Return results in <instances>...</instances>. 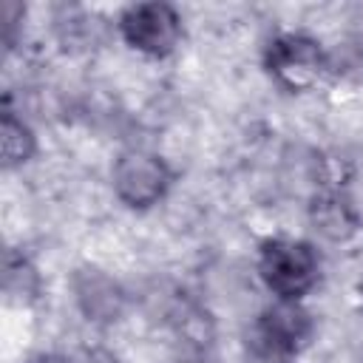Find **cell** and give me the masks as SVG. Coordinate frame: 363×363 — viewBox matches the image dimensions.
<instances>
[{
  "label": "cell",
  "mask_w": 363,
  "mask_h": 363,
  "mask_svg": "<svg viewBox=\"0 0 363 363\" xmlns=\"http://www.w3.org/2000/svg\"><path fill=\"white\" fill-rule=\"evenodd\" d=\"M40 153V136L34 125L14 111L9 102H3L0 111V164L6 173L28 167Z\"/></svg>",
  "instance_id": "cell-8"
},
{
  "label": "cell",
  "mask_w": 363,
  "mask_h": 363,
  "mask_svg": "<svg viewBox=\"0 0 363 363\" xmlns=\"http://www.w3.org/2000/svg\"><path fill=\"white\" fill-rule=\"evenodd\" d=\"M179 335L190 346H207L213 340V320H210V315L204 309H199V306L187 309L182 315V320H179Z\"/></svg>",
  "instance_id": "cell-10"
},
{
  "label": "cell",
  "mask_w": 363,
  "mask_h": 363,
  "mask_svg": "<svg viewBox=\"0 0 363 363\" xmlns=\"http://www.w3.org/2000/svg\"><path fill=\"white\" fill-rule=\"evenodd\" d=\"M264 74L275 88L289 96L318 91L332 74V57L326 45L309 31H278L261 51Z\"/></svg>",
  "instance_id": "cell-2"
},
{
  "label": "cell",
  "mask_w": 363,
  "mask_h": 363,
  "mask_svg": "<svg viewBox=\"0 0 363 363\" xmlns=\"http://www.w3.org/2000/svg\"><path fill=\"white\" fill-rule=\"evenodd\" d=\"M26 363H71V357L62 354V352H37Z\"/></svg>",
  "instance_id": "cell-12"
},
{
  "label": "cell",
  "mask_w": 363,
  "mask_h": 363,
  "mask_svg": "<svg viewBox=\"0 0 363 363\" xmlns=\"http://www.w3.org/2000/svg\"><path fill=\"white\" fill-rule=\"evenodd\" d=\"M354 295H357V303H360V309H363V275H360V281L354 284Z\"/></svg>",
  "instance_id": "cell-13"
},
{
  "label": "cell",
  "mask_w": 363,
  "mask_h": 363,
  "mask_svg": "<svg viewBox=\"0 0 363 363\" xmlns=\"http://www.w3.org/2000/svg\"><path fill=\"white\" fill-rule=\"evenodd\" d=\"M315 332H318L315 315L303 301L269 298V303L252 320L250 343L255 354H261L264 360L292 363L312 346Z\"/></svg>",
  "instance_id": "cell-5"
},
{
  "label": "cell",
  "mask_w": 363,
  "mask_h": 363,
  "mask_svg": "<svg viewBox=\"0 0 363 363\" xmlns=\"http://www.w3.org/2000/svg\"><path fill=\"white\" fill-rule=\"evenodd\" d=\"M3 292L14 303H34L43 292V278L26 252L9 250L3 258Z\"/></svg>",
  "instance_id": "cell-9"
},
{
  "label": "cell",
  "mask_w": 363,
  "mask_h": 363,
  "mask_svg": "<svg viewBox=\"0 0 363 363\" xmlns=\"http://www.w3.org/2000/svg\"><path fill=\"white\" fill-rule=\"evenodd\" d=\"M108 179L113 199L125 210L150 213L167 201L176 184V170L162 153L150 147H125L116 153Z\"/></svg>",
  "instance_id": "cell-4"
},
{
  "label": "cell",
  "mask_w": 363,
  "mask_h": 363,
  "mask_svg": "<svg viewBox=\"0 0 363 363\" xmlns=\"http://www.w3.org/2000/svg\"><path fill=\"white\" fill-rule=\"evenodd\" d=\"M68 292L74 309L85 323L113 326L128 312V289L122 281L99 264H79L68 275Z\"/></svg>",
  "instance_id": "cell-6"
},
{
  "label": "cell",
  "mask_w": 363,
  "mask_h": 363,
  "mask_svg": "<svg viewBox=\"0 0 363 363\" xmlns=\"http://www.w3.org/2000/svg\"><path fill=\"white\" fill-rule=\"evenodd\" d=\"M26 3L20 0H6L0 6V23H3V40H6V48H14L20 31H23V23H26Z\"/></svg>",
  "instance_id": "cell-11"
},
{
  "label": "cell",
  "mask_w": 363,
  "mask_h": 363,
  "mask_svg": "<svg viewBox=\"0 0 363 363\" xmlns=\"http://www.w3.org/2000/svg\"><path fill=\"white\" fill-rule=\"evenodd\" d=\"M255 275L269 298L306 301L323 278V255L301 235H267L255 252Z\"/></svg>",
  "instance_id": "cell-1"
},
{
  "label": "cell",
  "mask_w": 363,
  "mask_h": 363,
  "mask_svg": "<svg viewBox=\"0 0 363 363\" xmlns=\"http://www.w3.org/2000/svg\"><path fill=\"white\" fill-rule=\"evenodd\" d=\"M312 233L326 244H352L363 230V210L343 182L318 184L306 204Z\"/></svg>",
  "instance_id": "cell-7"
},
{
  "label": "cell",
  "mask_w": 363,
  "mask_h": 363,
  "mask_svg": "<svg viewBox=\"0 0 363 363\" xmlns=\"http://www.w3.org/2000/svg\"><path fill=\"white\" fill-rule=\"evenodd\" d=\"M122 45L145 60H170L187 37L184 14L167 0H139L116 11L113 20Z\"/></svg>",
  "instance_id": "cell-3"
},
{
  "label": "cell",
  "mask_w": 363,
  "mask_h": 363,
  "mask_svg": "<svg viewBox=\"0 0 363 363\" xmlns=\"http://www.w3.org/2000/svg\"><path fill=\"white\" fill-rule=\"evenodd\" d=\"M292 363H298V360H292Z\"/></svg>",
  "instance_id": "cell-14"
}]
</instances>
